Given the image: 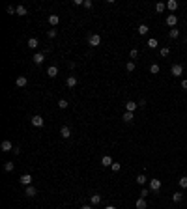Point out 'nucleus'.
Segmentation results:
<instances>
[{
  "label": "nucleus",
  "instance_id": "obj_1",
  "mask_svg": "<svg viewBox=\"0 0 187 209\" xmlns=\"http://www.w3.org/2000/svg\"><path fill=\"white\" fill-rule=\"evenodd\" d=\"M170 73H172L176 79L181 77V75H183V65H181V64H174L172 67H170Z\"/></svg>",
  "mask_w": 187,
  "mask_h": 209
},
{
  "label": "nucleus",
  "instance_id": "obj_2",
  "mask_svg": "<svg viewBox=\"0 0 187 209\" xmlns=\"http://www.w3.org/2000/svg\"><path fill=\"white\" fill-rule=\"evenodd\" d=\"M88 45L90 47H97V45H101V35L99 34H92L88 38Z\"/></svg>",
  "mask_w": 187,
  "mask_h": 209
},
{
  "label": "nucleus",
  "instance_id": "obj_3",
  "mask_svg": "<svg viewBox=\"0 0 187 209\" xmlns=\"http://www.w3.org/2000/svg\"><path fill=\"white\" fill-rule=\"evenodd\" d=\"M30 121H32V125H34V127H43V125H45V120H43L39 114L32 116V120H30Z\"/></svg>",
  "mask_w": 187,
  "mask_h": 209
},
{
  "label": "nucleus",
  "instance_id": "obj_4",
  "mask_svg": "<svg viewBox=\"0 0 187 209\" xmlns=\"http://www.w3.org/2000/svg\"><path fill=\"white\" fill-rule=\"evenodd\" d=\"M19 183L24 185V187H30V183H32V176H30V174H23L21 177H19Z\"/></svg>",
  "mask_w": 187,
  "mask_h": 209
},
{
  "label": "nucleus",
  "instance_id": "obj_5",
  "mask_svg": "<svg viewBox=\"0 0 187 209\" xmlns=\"http://www.w3.org/2000/svg\"><path fill=\"white\" fill-rule=\"evenodd\" d=\"M166 24H169V26H172V28H176V24H178V15H169V17H166Z\"/></svg>",
  "mask_w": 187,
  "mask_h": 209
},
{
  "label": "nucleus",
  "instance_id": "obj_6",
  "mask_svg": "<svg viewBox=\"0 0 187 209\" xmlns=\"http://www.w3.org/2000/svg\"><path fill=\"white\" fill-rule=\"evenodd\" d=\"M32 60H34V64H36V65H41V64L45 62V54H43V52H36Z\"/></svg>",
  "mask_w": 187,
  "mask_h": 209
},
{
  "label": "nucleus",
  "instance_id": "obj_7",
  "mask_svg": "<svg viewBox=\"0 0 187 209\" xmlns=\"http://www.w3.org/2000/svg\"><path fill=\"white\" fill-rule=\"evenodd\" d=\"M139 108V103H135V101H127L125 103V112H135Z\"/></svg>",
  "mask_w": 187,
  "mask_h": 209
},
{
  "label": "nucleus",
  "instance_id": "obj_8",
  "mask_svg": "<svg viewBox=\"0 0 187 209\" xmlns=\"http://www.w3.org/2000/svg\"><path fill=\"white\" fill-rule=\"evenodd\" d=\"M60 136H62V138H71V129H69L68 125H64L62 129H60Z\"/></svg>",
  "mask_w": 187,
  "mask_h": 209
},
{
  "label": "nucleus",
  "instance_id": "obj_9",
  "mask_svg": "<svg viewBox=\"0 0 187 209\" xmlns=\"http://www.w3.org/2000/svg\"><path fill=\"white\" fill-rule=\"evenodd\" d=\"M159 188H161V179H150V191L157 192Z\"/></svg>",
  "mask_w": 187,
  "mask_h": 209
},
{
  "label": "nucleus",
  "instance_id": "obj_10",
  "mask_svg": "<svg viewBox=\"0 0 187 209\" xmlns=\"http://www.w3.org/2000/svg\"><path fill=\"white\" fill-rule=\"evenodd\" d=\"M0 149L2 151H11V149H15V147L11 146V140H4L2 144H0Z\"/></svg>",
  "mask_w": 187,
  "mask_h": 209
},
{
  "label": "nucleus",
  "instance_id": "obj_11",
  "mask_svg": "<svg viewBox=\"0 0 187 209\" xmlns=\"http://www.w3.org/2000/svg\"><path fill=\"white\" fill-rule=\"evenodd\" d=\"M15 84H17L19 88H24V86L28 84V79L24 77V75H21V77H17V80H15Z\"/></svg>",
  "mask_w": 187,
  "mask_h": 209
},
{
  "label": "nucleus",
  "instance_id": "obj_12",
  "mask_svg": "<svg viewBox=\"0 0 187 209\" xmlns=\"http://www.w3.org/2000/svg\"><path fill=\"white\" fill-rule=\"evenodd\" d=\"M65 84H68V88H69V90H71V88H75V86H77V77L69 75V77H68V80H65Z\"/></svg>",
  "mask_w": 187,
  "mask_h": 209
},
{
  "label": "nucleus",
  "instance_id": "obj_13",
  "mask_svg": "<svg viewBox=\"0 0 187 209\" xmlns=\"http://www.w3.org/2000/svg\"><path fill=\"white\" fill-rule=\"evenodd\" d=\"M112 157H109V155H105V157H101V166H112Z\"/></svg>",
  "mask_w": 187,
  "mask_h": 209
},
{
  "label": "nucleus",
  "instance_id": "obj_14",
  "mask_svg": "<svg viewBox=\"0 0 187 209\" xmlns=\"http://www.w3.org/2000/svg\"><path fill=\"white\" fill-rule=\"evenodd\" d=\"M24 194H26V198H32V196H36L38 194V191H36V187H26V191H24Z\"/></svg>",
  "mask_w": 187,
  "mask_h": 209
},
{
  "label": "nucleus",
  "instance_id": "obj_15",
  "mask_svg": "<svg viewBox=\"0 0 187 209\" xmlns=\"http://www.w3.org/2000/svg\"><path fill=\"white\" fill-rule=\"evenodd\" d=\"M26 45H28V49H38V45H39V41H38V38H30Z\"/></svg>",
  "mask_w": 187,
  "mask_h": 209
},
{
  "label": "nucleus",
  "instance_id": "obj_16",
  "mask_svg": "<svg viewBox=\"0 0 187 209\" xmlns=\"http://www.w3.org/2000/svg\"><path fill=\"white\" fill-rule=\"evenodd\" d=\"M178 6H180V4L176 2V0H169V2H166V8H169L170 11H176V9H178Z\"/></svg>",
  "mask_w": 187,
  "mask_h": 209
},
{
  "label": "nucleus",
  "instance_id": "obj_17",
  "mask_svg": "<svg viewBox=\"0 0 187 209\" xmlns=\"http://www.w3.org/2000/svg\"><path fill=\"white\" fill-rule=\"evenodd\" d=\"M58 23H60V17H58V15H49V24H50V26H56Z\"/></svg>",
  "mask_w": 187,
  "mask_h": 209
},
{
  "label": "nucleus",
  "instance_id": "obj_18",
  "mask_svg": "<svg viewBox=\"0 0 187 209\" xmlns=\"http://www.w3.org/2000/svg\"><path fill=\"white\" fill-rule=\"evenodd\" d=\"M125 123H133V120H135V116H133V112H125L124 114V118H122Z\"/></svg>",
  "mask_w": 187,
  "mask_h": 209
},
{
  "label": "nucleus",
  "instance_id": "obj_19",
  "mask_svg": "<svg viewBox=\"0 0 187 209\" xmlns=\"http://www.w3.org/2000/svg\"><path fill=\"white\" fill-rule=\"evenodd\" d=\"M47 75H49V77H56V75H58V67H56V65H50V67L47 69Z\"/></svg>",
  "mask_w": 187,
  "mask_h": 209
},
{
  "label": "nucleus",
  "instance_id": "obj_20",
  "mask_svg": "<svg viewBox=\"0 0 187 209\" xmlns=\"http://www.w3.org/2000/svg\"><path fill=\"white\" fill-rule=\"evenodd\" d=\"M90 202H92V205L101 203V194H92V196H90Z\"/></svg>",
  "mask_w": 187,
  "mask_h": 209
},
{
  "label": "nucleus",
  "instance_id": "obj_21",
  "mask_svg": "<svg viewBox=\"0 0 187 209\" xmlns=\"http://www.w3.org/2000/svg\"><path fill=\"white\" fill-rule=\"evenodd\" d=\"M137 32H139L140 35H146V34H148V32H150V28H148V26H146V24H140V26H139V30H137Z\"/></svg>",
  "mask_w": 187,
  "mask_h": 209
},
{
  "label": "nucleus",
  "instance_id": "obj_22",
  "mask_svg": "<svg viewBox=\"0 0 187 209\" xmlns=\"http://www.w3.org/2000/svg\"><path fill=\"white\" fill-rule=\"evenodd\" d=\"M137 209H146V198H139L137 200Z\"/></svg>",
  "mask_w": 187,
  "mask_h": 209
},
{
  "label": "nucleus",
  "instance_id": "obj_23",
  "mask_svg": "<svg viewBox=\"0 0 187 209\" xmlns=\"http://www.w3.org/2000/svg\"><path fill=\"white\" fill-rule=\"evenodd\" d=\"M178 35H180V30H178V28H172V30L169 32V38H170V39H176Z\"/></svg>",
  "mask_w": 187,
  "mask_h": 209
},
{
  "label": "nucleus",
  "instance_id": "obj_24",
  "mask_svg": "<svg viewBox=\"0 0 187 209\" xmlns=\"http://www.w3.org/2000/svg\"><path fill=\"white\" fill-rule=\"evenodd\" d=\"M181 200H183V194H181V192H174V194H172V202L178 203V202H181Z\"/></svg>",
  "mask_w": 187,
  "mask_h": 209
},
{
  "label": "nucleus",
  "instance_id": "obj_25",
  "mask_svg": "<svg viewBox=\"0 0 187 209\" xmlns=\"http://www.w3.org/2000/svg\"><path fill=\"white\" fill-rule=\"evenodd\" d=\"M159 71H161V69H159L157 64H151V65H150V73H151V75H157Z\"/></svg>",
  "mask_w": 187,
  "mask_h": 209
},
{
  "label": "nucleus",
  "instance_id": "obj_26",
  "mask_svg": "<svg viewBox=\"0 0 187 209\" xmlns=\"http://www.w3.org/2000/svg\"><path fill=\"white\" fill-rule=\"evenodd\" d=\"M165 8H166V4H163V2L155 4V11H157V13H163V11H165Z\"/></svg>",
  "mask_w": 187,
  "mask_h": 209
},
{
  "label": "nucleus",
  "instance_id": "obj_27",
  "mask_svg": "<svg viewBox=\"0 0 187 209\" xmlns=\"http://www.w3.org/2000/svg\"><path fill=\"white\" fill-rule=\"evenodd\" d=\"M135 67H137V65H135V62H133V60H131V62H127V64H125V69H127L129 73H133V71H135Z\"/></svg>",
  "mask_w": 187,
  "mask_h": 209
},
{
  "label": "nucleus",
  "instance_id": "obj_28",
  "mask_svg": "<svg viewBox=\"0 0 187 209\" xmlns=\"http://www.w3.org/2000/svg\"><path fill=\"white\" fill-rule=\"evenodd\" d=\"M13 168H15V164H13L11 161H8L6 164H4V170H6V172H13Z\"/></svg>",
  "mask_w": 187,
  "mask_h": 209
},
{
  "label": "nucleus",
  "instance_id": "obj_29",
  "mask_svg": "<svg viewBox=\"0 0 187 209\" xmlns=\"http://www.w3.org/2000/svg\"><path fill=\"white\" fill-rule=\"evenodd\" d=\"M137 183H139V185H146V176L144 174H140V176H137Z\"/></svg>",
  "mask_w": 187,
  "mask_h": 209
},
{
  "label": "nucleus",
  "instance_id": "obj_30",
  "mask_svg": "<svg viewBox=\"0 0 187 209\" xmlns=\"http://www.w3.org/2000/svg\"><path fill=\"white\" fill-rule=\"evenodd\" d=\"M68 106H69V103H68L65 99H60V101H58V108L64 110V108H68Z\"/></svg>",
  "mask_w": 187,
  "mask_h": 209
},
{
  "label": "nucleus",
  "instance_id": "obj_31",
  "mask_svg": "<svg viewBox=\"0 0 187 209\" xmlns=\"http://www.w3.org/2000/svg\"><path fill=\"white\" fill-rule=\"evenodd\" d=\"M159 54H161V56H163V58H165V56H169V54H170V49H169V47H161Z\"/></svg>",
  "mask_w": 187,
  "mask_h": 209
},
{
  "label": "nucleus",
  "instance_id": "obj_32",
  "mask_svg": "<svg viewBox=\"0 0 187 209\" xmlns=\"http://www.w3.org/2000/svg\"><path fill=\"white\" fill-rule=\"evenodd\" d=\"M157 45H159V43H157V39H154V38H151L150 41H148V47H150V49H157Z\"/></svg>",
  "mask_w": 187,
  "mask_h": 209
},
{
  "label": "nucleus",
  "instance_id": "obj_33",
  "mask_svg": "<svg viewBox=\"0 0 187 209\" xmlns=\"http://www.w3.org/2000/svg\"><path fill=\"white\" fill-rule=\"evenodd\" d=\"M178 183H180V187H181V188H187V176L180 177V181H178Z\"/></svg>",
  "mask_w": 187,
  "mask_h": 209
},
{
  "label": "nucleus",
  "instance_id": "obj_34",
  "mask_svg": "<svg viewBox=\"0 0 187 209\" xmlns=\"http://www.w3.org/2000/svg\"><path fill=\"white\" fill-rule=\"evenodd\" d=\"M17 15H26V8H24V6H17Z\"/></svg>",
  "mask_w": 187,
  "mask_h": 209
},
{
  "label": "nucleus",
  "instance_id": "obj_35",
  "mask_svg": "<svg viewBox=\"0 0 187 209\" xmlns=\"http://www.w3.org/2000/svg\"><path fill=\"white\" fill-rule=\"evenodd\" d=\"M47 38H50V39H54V38H56V28L49 30V32H47Z\"/></svg>",
  "mask_w": 187,
  "mask_h": 209
},
{
  "label": "nucleus",
  "instance_id": "obj_36",
  "mask_svg": "<svg viewBox=\"0 0 187 209\" xmlns=\"http://www.w3.org/2000/svg\"><path fill=\"white\" fill-rule=\"evenodd\" d=\"M137 56H139V50H137V49H131V52H129V58H131V60H135Z\"/></svg>",
  "mask_w": 187,
  "mask_h": 209
},
{
  "label": "nucleus",
  "instance_id": "obj_37",
  "mask_svg": "<svg viewBox=\"0 0 187 209\" xmlns=\"http://www.w3.org/2000/svg\"><path fill=\"white\" fill-rule=\"evenodd\" d=\"M112 172H120V168H122V164H120V162H112Z\"/></svg>",
  "mask_w": 187,
  "mask_h": 209
},
{
  "label": "nucleus",
  "instance_id": "obj_38",
  "mask_svg": "<svg viewBox=\"0 0 187 209\" xmlns=\"http://www.w3.org/2000/svg\"><path fill=\"white\" fill-rule=\"evenodd\" d=\"M6 11H8L9 15H15V13H17V8H13V6H8V8H6Z\"/></svg>",
  "mask_w": 187,
  "mask_h": 209
},
{
  "label": "nucleus",
  "instance_id": "obj_39",
  "mask_svg": "<svg viewBox=\"0 0 187 209\" xmlns=\"http://www.w3.org/2000/svg\"><path fill=\"white\" fill-rule=\"evenodd\" d=\"M92 6H94L92 0H84V8H86V9H92Z\"/></svg>",
  "mask_w": 187,
  "mask_h": 209
},
{
  "label": "nucleus",
  "instance_id": "obj_40",
  "mask_svg": "<svg viewBox=\"0 0 187 209\" xmlns=\"http://www.w3.org/2000/svg\"><path fill=\"white\" fill-rule=\"evenodd\" d=\"M148 194H150V191H148V188L144 187L142 191H140V198H146V196H148Z\"/></svg>",
  "mask_w": 187,
  "mask_h": 209
},
{
  "label": "nucleus",
  "instance_id": "obj_41",
  "mask_svg": "<svg viewBox=\"0 0 187 209\" xmlns=\"http://www.w3.org/2000/svg\"><path fill=\"white\" fill-rule=\"evenodd\" d=\"M181 88H183V90H187V80H181Z\"/></svg>",
  "mask_w": 187,
  "mask_h": 209
},
{
  "label": "nucleus",
  "instance_id": "obj_42",
  "mask_svg": "<svg viewBox=\"0 0 187 209\" xmlns=\"http://www.w3.org/2000/svg\"><path fill=\"white\" fill-rule=\"evenodd\" d=\"M80 209H92V205H82Z\"/></svg>",
  "mask_w": 187,
  "mask_h": 209
},
{
  "label": "nucleus",
  "instance_id": "obj_43",
  "mask_svg": "<svg viewBox=\"0 0 187 209\" xmlns=\"http://www.w3.org/2000/svg\"><path fill=\"white\" fill-rule=\"evenodd\" d=\"M105 209H116L114 205H107V207H105Z\"/></svg>",
  "mask_w": 187,
  "mask_h": 209
}]
</instances>
